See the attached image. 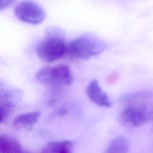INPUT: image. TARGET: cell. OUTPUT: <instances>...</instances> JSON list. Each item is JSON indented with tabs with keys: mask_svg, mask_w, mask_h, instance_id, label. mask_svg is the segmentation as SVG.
I'll list each match as a JSON object with an SVG mask.
<instances>
[{
	"mask_svg": "<svg viewBox=\"0 0 153 153\" xmlns=\"http://www.w3.org/2000/svg\"><path fill=\"white\" fill-rule=\"evenodd\" d=\"M124 108L121 120L127 124L140 126L153 118V92L140 91L124 95L121 99Z\"/></svg>",
	"mask_w": 153,
	"mask_h": 153,
	"instance_id": "1",
	"label": "cell"
},
{
	"mask_svg": "<svg viewBox=\"0 0 153 153\" xmlns=\"http://www.w3.org/2000/svg\"><path fill=\"white\" fill-rule=\"evenodd\" d=\"M68 44L62 32L56 28L47 32V36L38 44L36 53L45 62H53L66 56Z\"/></svg>",
	"mask_w": 153,
	"mask_h": 153,
	"instance_id": "2",
	"label": "cell"
},
{
	"mask_svg": "<svg viewBox=\"0 0 153 153\" xmlns=\"http://www.w3.org/2000/svg\"><path fill=\"white\" fill-rule=\"evenodd\" d=\"M106 48V44L98 37L84 34L68 44L66 56L71 59L87 60L101 54Z\"/></svg>",
	"mask_w": 153,
	"mask_h": 153,
	"instance_id": "3",
	"label": "cell"
},
{
	"mask_svg": "<svg viewBox=\"0 0 153 153\" xmlns=\"http://www.w3.org/2000/svg\"><path fill=\"white\" fill-rule=\"evenodd\" d=\"M36 78L41 84L51 87L68 85L73 81L71 69L65 65L42 67L36 72Z\"/></svg>",
	"mask_w": 153,
	"mask_h": 153,
	"instance_id": "4",
	"label": "cell"
},
{
	"mask_svg": "<svg viewBox=\"0 0 153 153\" xmlns=\"http://www.w3.org/2000/svg\"><path fill=\"white\" fill-rule=\"evenodd\" d=\"M14 12L19 20L31 25L41 23L45 17L44 9L36 2L30 0L19 2L16 6Z\"/></svg>",
	"mask_w": 153,
	"mask_h": 153,
	"instance_id": "5",
	"label": "cell"
},
{
	"mask_svg": "<svg viewBox=\"0 0 153 153\" xmlns=\"http://www.w3.org/2000/svg\"><path fill=\"white\" fill-rule=\"evenodd\" d=\"M86 94L89 99L98 106L109 107L111 105L108 96L100 87L97 80L91 81L86 88Z\"/></svg>",
	"mask_w": 153,
	"mask_h": 153,
	"instance_id": "6",
	"label": "cell"
},
{
	"mask_svg": "<svg viewBox=\"0 0 153 153\" xmlns=\"http://www.w3.org/2000/svg\"><path fill=\"white\" fill-rule=\"evenodd\" d=\"M74 142L70 140L52 141L44 147L42 153H72Z\"/></svg>",
	"mask_w": 153,
	"mask_h": 153,
	"instance_id": "7",
	"label": "cell"
},
{
	"mask_svg": "<svg viewBox=\"0 0 153 153\" xmlns=\"http://www.w3.org/2000/svg\"><path fill=\"white\" fill-rule=\"evenodd\" d=\"M41 116V112L36 111L21 114L13 121V125L19 128H28L36 124Z\"/></svg>",
	"mask_w": 153,
	"mask_h": 153,
	"instance_id": "8",
	"label": "cell"
},
{
	"mask_svg": "<svg viewBox=\"0 0 153 153\" xmlns=\"http://www.w3.org/2000/svg\"><path fill=\"white\" fill-rule=\"evenodd\" d=\"M0 153H23L21 145L8 135L0 136Z\"/></svg>",
	"mask_w": 153,
	"mask_h": 153,
	"instance_id": "9",
	"label": "cell"
},
{
	"mask_svg": "<svg viewBox=\"0 0 153 153\" xmlns=\"http://www.w3.org/2000/svg\"><path fill=\"white\" fill-rule=\"evenodd\" d=\"M21 94L19 88L0 82V102L13 103V100L19 98Z\"/></svg>",
	"mask_w": 153,
	"mask_h": 153,
	"instance_id": "10",
	"label": "cell"
},
{
	"mask_svg": "<svg viewBox=\"0 0 153 153\" xmlns=\"http://www.w3.org/2000/svg\"><path fill=\"white\" fill-rule=\"evenodd\" d=\"M129 143L127 139L120 136L109 143L104 153H127Z\"/></svg>",
	"mask_w": 153,
	"mask_h": 153,
	"instance_id": "11",
	"label": "cell"
},
{
	"mask_svg": "<svg viewBox=\"0 0 153 153\" xmlns=\"http://www.w3.org/2000/svg\"><path fill=\"white\" fill-rule=\"evenodd\" d=\"M12 103L11 102H0V123L4 122L7 119Z\"/></svg>",
	"mask_w": 153,
	"mask_h": 153,
	"instance_id": "12",
	"label": "cell"
},
{
	"mask_svg": "<svg viewBox=\"0 0 153 153\" xmlns=\"http://www.w3.org/2000/svg\"><path fill=\"white\" fill-rule=\"evenodd\" d=\"M16 0H0V11L8 8Z\"/></svg>",
	"mask_w": 153,
	"mask_h": 153,
	"instance_id": "13",
	"label": "cell"
},
{
	"mask_svg": "<svg viewBox=\"0 0 153 153\" xmlns=\"http://www.w3.org/2000/svg\"><path fill=\"white\" fill-rule=\"evenodd\" d=\"M118 78V75L117 73H113L109 75L106 78V82L108 84H112L115 82Z\"/></svg>",
	"mask_w": 153,
	"mask_h": 153,
	"instance_id": "14",
	"label": "cell"
}]
</instances>
